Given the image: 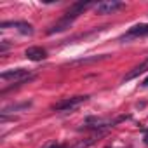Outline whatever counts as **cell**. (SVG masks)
Instances as JSON below:
<instances>
[{
    "label": "cell",
    "instance_id": "1",
    "mask_svg": "<svg viewBox=\"0 0 148 148\" xmlns=\"http://www.w3.org/2000/svg\"><path fill=\"white\" fill-rule=\"evenodd\" d=\"M2 80H11L14 84H25L26 80H32L33 77L30 75V70H25V68H14V70H7V71H2L0 75Z\"/></svg>",
    "mask_w": 148,
    "mask_h": 148
},
{
    "label": "cell",
    "instance_id": "2",
    "mask_svg": "<svg viewBox=\"0 0 148 148\" xmlns=\"http://www.w3.org/2000/svg\"><path fill=\"white\" fill-rule=\"evenodd\" d=\"M89 99V96H75V98H68V99H63L61 103L54 105L52 110L56 112H71V110H75L77 106H80L82 103H86Z\"/></svg>",
    "mask_w": 148,
    "mask_h": 148
},
{
    "label": "cell",
    "instance_id": "3",
    "mask_svg": "<svg viewBox=\"0 0 148 148\" xmlns=\"http://www.w3.org/2000/svg\"><path fill=\"white\" fill-rule=\"evenodd\" d=\"M122 7H124V4L119 2V0H105V2H99L94 5V11H96V14L105 16V14H113L115 11L122 9Z\"/></svg>",
    "mask_w": 148,
    "mask_h": 148
},
{
    "label": "cell",
    "instance_id": "4",
    "mask_svg": "<svg viewBox=\"0 0 148 148\" xmlns=\"http://www.w3.org/2000/svg\"><path fill=\"white\" fill-rule=\"evenodd\" d=\"M139 37H148V25L146 23H139V25H134L132 28H129V32L125 35L120 37L122 42L125 40H131V38H139Z\"/></svg>",
    "mask_w": 148,
    "mask_h": 148
},
{
    "label": "cell",
    "instance_id": "5",
    "mask_svg": "<svg viewBox=\"0 0 148 148\" xmlns=\"http://www.w3.org/2000/svg\"><path fill=\"white\" fill-rule=\"evenodd\" d=\"M89 7H92V2H77V4H73V5L66 11V14H64L63 18H66V19L73 21L75 18H79L80 14H84V11H86V9H89Z\"/></svg>",
    "mask_w": 148,
    "mask_h": 148
},
{
    "label": "cell",
    "instance_id": "6",
    "mask_svg": "<svg viewBox=\"0 0 148 148\" xmlns=\"http://www.w3.org/2000/svg\"><path fill=\"white\" fill-rule=\"evenodd\" d=\"M9 26L18 28L23 35H33V26L30 23H26V21H4L2 25H0V28H2V30H5Z\"/></svg>",
    "mask_w": 148,
    "mask_h": 148
},
{
    "label": "cell",
    "instance_id": "7",
    "mask_svg": "<svg viewBox=\"0 0 148 148\" xmlns=\"http://www.w3.org/2000/svg\"><path fill=\"white\" fill-rule=\"evenodd\" d=\"M25 56L30 59V61H42L47 58V51L42 49V47H28L25 51Z\"/></svg>",
    "mask_w": 148,
    "mask_h": 148
},
{
    "label": "cell",
    "instance_id": "8",
    "mask_svg": "<svg viewBox=\"0 0 148 148\" xmlns=\"http://www.w3.org/2000/svg\"><path fill=\"white\" fill-rule=\"evenodd\" d=\"M71 23L73 21H70V19H66V18H61L58 23H54L49 30H47V33L49 35H52V33H59V32H64L66 28H70L71 26Z\"/></svg>",
    "mask_w": 148,
    "mask_h": 148
},
{
    "label": "cell",
    "instance_id": "9",
    "mask_svg": "<svg viewBox=\"0 0 148 148\" xmlns=\"http://www.w3.org/2000/svg\"><path fill=\"white\" fill-rule=\"evenodd\" d=\"M146 70H148V59H146V61H143L141 64H138V66H136V68H134V70H132V71L129 73V75L125 77V80H131V79H134V77H138V75H139V73H145Z\"/></svg>",
    "mask_w": 148,
    "mask_h": 148
},
{
    "label": "cell",
    "instance_id": "10",
    "mask_svg": "<svg viewBox=\"0 0 148 148\" xmlns=\"http://www.w3.org/2000/svg\"><path fill=\"white\" fill-rule=\"evenodd\" d=\"M32 103L30 101H26V103H21V105H11V106H5L4 110H2V115H7V113H11V112H18V110H25V108H28Z\"/></svg>",
    "mask_w": 148,
    "mask_h": 148
},
{
    "label": "cell",
    "instance_id": "11",
    "mask_svg": "<svg viewBox=\"0 0 148 148\" xmlns=\"http://www.w3.org/2000/svg\"><path fill=\"white\" fill-rule=\"evenodd\" d=\"M47 148H64V146H61V145H51V146H47Z\"/></svg>",
    "mask_w": 148,
    "mask_h": 148
},
{
    "label": "cell",
    "instance_id": "12",
    "mask_svg": "<svg viewBox=\"0 0 148 148\" xmlns=\"http://www.w3.org/2000/svg\"><path fill=\"white\" fill-rule=\"evenodd\" d=\"M143 87H148V77H146V79L143 80Z\"/></svg>",
    "mask_w": 148,
    "mask_h": 148
},
{
    "label": "cell",
    "instance_id": "13",
    "mask_svg": "<svg viewBox=\"0 0 148 148\" xmlns=\"http://www.w3.org/2000/svg\"><path fill=\"white\" fill-rule=\"evenodd\" d=\"M143 141H145V145H148V131H146V134H145V139H143Z\"/></svg>",
    "mask_w": 148,
    "mask_h": 148
}]
</instances>
